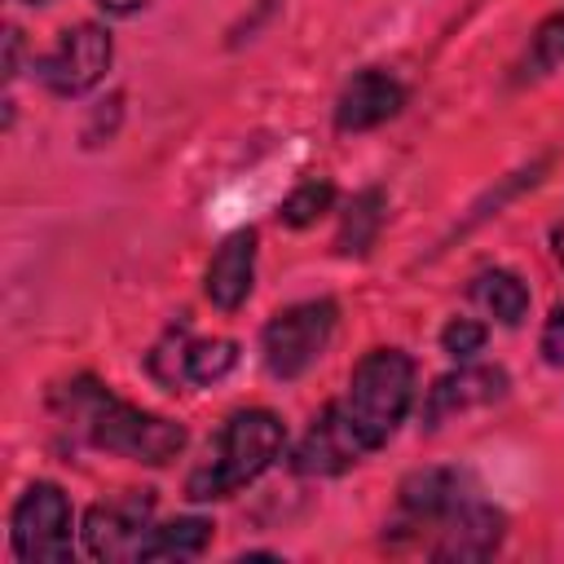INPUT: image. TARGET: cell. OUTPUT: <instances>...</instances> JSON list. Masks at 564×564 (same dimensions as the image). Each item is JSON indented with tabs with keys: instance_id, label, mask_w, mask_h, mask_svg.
I'll use <instances>...</instances> for the list:
<instances>
[{
	"instance_id": "7402d4cb",
	"label": "cell",
	"mask_w": 564,
	"mask_h": 564,
	"mask_svg": "<svg viewBox=\"0 0 564 564\" xmlns=\"http://www.w3.org/2000/svg\"><path fill=\"white\" fill-rule=\"evenodd\" d=\"M538 352L546 366L564 370V304L551 308V317L542 322V335H538Z\"/></svg>"
},
{
	"instance_id": "cb8c5ba5",
	"label": "cell",
	"mask_w": 564,
	"mask_h": 564,
	"mask_svg": "<svg viewBox=\"0 0 564 564\" xmlns=\"http://www.w3.org/2000/svg\"><path fill=\"white\" fill-rule=\"evenodd\" d=\"M150 0H97V9L101 13H110V18H132L137 9H145Z\"/></svg>"
},
{
	"instance_id": "9a60e30c",
	"label": "cell",
	"mask_w": 564,
	"mask_h": 564,
	"mask_svg": "<svg viewBox=\"0 0 564 564\" xmlns=\"http://www.w3.org/2000/svg\"><path fill=\"white\" fill-rule=\"evenodd\" d=\"M467 295L494 322H502V326H520L529 317V286L511 269H485V273H476L471 286H467Z\"/></svg>"
},
{
	"instance_id": "6da1fadb",
	"label": "cell",
	"mask_w": 564,
	"mask_h": 564,
	"mask_svg": "<svg viewBox=\"0 0 564 564\" xmlns=\"http://www.w3.org/2000/svg\"><path fill=\"white\" fill-rule=\"evenodd\" d=\"M53 405L66 419H75L97 449L119 454V458H132V463H145V467L172 463L185 449V441H189L181 423H172L163 414H150L141 405L119 401L97 379H70V383H62L53 392Z\"/></svg>"
},
{
	"instance_id": "3957f363",
	"label": "cell",
	"mask_w": 564,
	"mask_h": 564,
	"mask_svg": "<svg viewBox=\"0 0 564 564\" xmlns=\"http://www.w3.org/2000/svg\"><path fill=\"white\" fill-rule=\"evenodd\" d=\"M286 445V427L273 410H238L225 419L207 463H198L185 480V498L194 502H220L238 494L242 485L260 480Z\"/></svg>"
},
{
	"instance_id": "484cf974",
	"label": "cell",
	"mask_w": 564,
	"mask_h": 564,
	"mask_svg": "<svg viewBox=\"0 0 564 564\" xmlns=\"http://www.w3.org/2000/svg\"><path fill=\"white\" fill-rule=\"evenodd\" d=\"M22 4H48V0H22Z\"/></svg>"
},
{
	"instance_id": "9c48e42d",
	"label": "cell",
	"mask_w": 564,
	"mask_h": 564,
	"mask_svg": "<svg viewBox=\"0 0 564 564\" xmlns=\"http://www.w3.org/2000/svg\"><path fill=\"white\" fill-rule=\"evenodd\" d=\"M405 106V84L401 75L383 70V66H366L357 70L339 97H335V128L339 132H370L388 119H397Z\"/></svg>"
},
{
	"instance_id": "7a4b0ae2",
	"label": "cell",
	"mask_w": 564,
	"mask_h": 564,
	"mask_svg": "<svg viewBox=\"0 0 564 564\" xmlns=\"http://www.w3.org/2000/svg\"><path fill=\"white\" fill-rule=\"evenodd\" d=\"M414 375L419 370L405 348H370L352 366L348 392L339 401H330V414L357 458L383 449L397 436V427L405 423V414L414 405Z\"/></svg>"
},
{
	"instance_id": "ac0fdd59",
	"label": "cell",
	"mask_w": 564,
	"mask_h": 564,
	"mask_svg": "<svg viewBox=\"0 0 564 564\" xmlns=\"http://www.w3.org/2000/svg\"><path fill=\"white\" fill-rule=\"evenodd\" d=\"M238 366V344L234 339H185V361L181 375L189 383H220Z\"/></svg>"
},
{
	"instance_id": "8992f818",
	"label": "cell",
	"mask_w": 564,
	"mask_h": 564,
	"mask_svg": "<svg viewBox=\"0 0 564 564\" xmlns=\"http://www.w3.org/2000/svg\"><path fill=\"white\" fill-rule=\"evenodd\" d=\"M110 57H115L110 31L101 22H75L40 57V79L53 97H84L106 79Z\"/></svg>"
},
{
	"instance_id": "7c38bea8",
	"label": "cell",
	"mask_w": 564,
	"mask_h": 564,
	"mask_svg": "<svg viewBox=\"0 0 564 564\" xmlns=\"http://www.w3.org/2000/svg\"><path fill=\"white\" fill-rule=\"evenodd\" d=\"M401 511L414 520V524H436L441 516H449L458 502H467V476L454 471V467H423V471H410L401 480Z\"/></svg>"
},
{
	"instance_id": "ffe728a7",
	"label": "cell",
	"mask_w": 564,
	"mask_h": 564,
	"mask_svg": "<svg viewBox=\"0 0 564 564\" xmlns=\"http://www.w3.org/2000/svg\"><path fill=\"white\" fill-rule=\"evenodd\" d=\"M489 339V326L476 322V317H449L441 326V348L454 357V361H471Z\"/></svg>"
},
{
	"instance_id": "5bb4252c",
	"label": "cell",
	"mask_w": 564,
	"mask_h": 564,
	"mask_svg": "<svg viewBox=\"0 0 564 564\" xmlns=\"http://www.w3.org/2000/svg\"><path fill=\"white\" fill-rule=\"evenodd\" d=\"M212 542V520L203 516H176L163 524H150L137 560H194Z\"/></svg>"
},
{
	"instance_id": "277c9868",
	"label": "cell",
	"mask_w": 564,
	"mask_h": 564,
	"mask_svg": "<svg viewBox=\"0 0 564 564\" xmlns=\"http://www.w3.org/2000/svg\"><path fill=\"white\" fill-rule=\"evenodd\" d=\"M9 546L26 564H62L75 555V516L70 498L53 480H35L9 511Z\"/></svg>"
},
{
	"instance_id": "30bf717a",
	"label": "cell",
	"mask_w": 564,
	"mask_h": 564,
	"mask_svg": "<svg viewBox=\"0 0 564 564\" xmlns=\"http://www.w3.org/2000/svg\"><path fill=\"white\" fill-rule=\"evenodd\" d=\"M507 397V370L502 366H458L449 375H441L427 397H423V423L441 427L445 419H458L476 405L502 401Z\"/></svg>"
},
{
	"instance_id": "603a6c76",
	"label": "cell",
	"mask_w": 564,
	"mask_h": 564,
	"mask_svg": "<svg viewBox=\"0 0 564 564\" xmlns=\"http://www.w3.org/2000/svg\"><path fill=\"white\" fill-rule=\"evenodd\" d=\"M18 70H22V31L9 26V31H4V79L13 84Z\"/></svg>"
},
{
	"instance_id": "ba28073f",
	"label": "cell",
	"mask_w": 564,
	"mask_h": 564,
	"mask_svg": "<svg viewBox=\"0 0 564 564\" xmlns=\"http://www.w3.org/2000/svg\"><path fill=\"white\" fill-rule=\"evenodd\" d=\"M432 533V560H489L507 538V516L480 498H467L449 516H441Z\"/></svg>"
},
{
	"instance_id": "52a82bcc",
	"label": "cell",
	"mask_w": 564,
	"mask_h": 564,
	"mask_svg": "<svg viewBox=\"0 0 564 564\" xmlns=\"http://www.w3.org/2000/svg\"><path fill=\"white\" fill-rule=\"evenodd\" d=\"M150 511H154V498L145 489L88 507L84 529H79L84 551L93 560H137V551L150 533Z\"/></svg>"
},
{
	"instance_id": "d6986e66",
	"label": "cell",
	"mask_w": 564,
	"mask_h": 564,
	"mask_svg": "<svg viewBox=\"0 0 564 564\" xmlns=\"http://www.w3.org/2000/svg\"><path fill=\"white\" fill-rule=\"evenodd\" d=\"M335 207V185L330 181H300L286 198H282V207H278V216H282V225H291V229H304V225H313L317 216H326Z\"/></svg>"
},
{
	"instance_id": "5b68a950",
	"label": "cell",
	"mask_w": 564,
	"mask_h": 564,
	"mask_svg": "<svg viewBox=\"0 0 564 564\" xmlns=\"http://www.w3.org/2000/svg\"><path fill=\"white\" fill-rule=\"evenodd\" d=\"M339 322L335 300H300L282 313H273L260 330V357L273 379H300L330 344Z\"/></svg>"
},
{
	"instance_id": "4fadbf2b",
	"label": "cell",
	"mask_w": 564,
	"mask_h": 564,
	"mask_svg": "<svg viewBox=\"0 0 564 564\" xmlns=\"http://www.w3.org/2000/svg\"><path fill=\"white\" fill-rule=\"evenodd\" d=\"M352 463H361V458H357L352 445L344 441V432H339V423H335L330 410H322V414L313 419V427L300 436V445H295V454H291V467H295L300 476H339V471H348Z\"/></svg>"
},
{
	"instance_id": "44dd1931",
	"label": "cell",
	"mask_w": 564,
	"mask_h": 564,
	"mask_svg": "<svg viewBox=\"0 0 564 564\" xmlns=\"http://www.w3.org/2000/svg\"><path fill=\"white\" fill-rule=\"evenodd\" d=\"M119 119H123V93H110V101H101L88 123H84V145H101L119 132Z\"/></svg>"
},
{
	"instance_id": "e0dca14e",
	"label": "cell",
	"mask_w": 564,
	"mask_h": 564,
	"mask_svg": "<svg viewBox=\"0 0 564 564\" xmlns=\"http://www.w3.org/2000/svg\"><path fill=\"white\" fill-rule=\"evenodd\" d=\"M383 216H388V198H383V189H361V194L348 203L344 220H339L335 251L361 260V256L375 247V238H379V229H383Z\"/></svg>"
},
{
	"instance_id": "8fae6325",
	"label": "cell",
	"mask_w": 564,
	"mask_h": 564,
	"mask_svg": "<svg viewBox=\"0 0 564 564\" xmlns=\"http://www.w3.org/2000/svg\"><path fill=\"white\" fill-rule=\"evenodd\" d=\"M251 282H256V229H234L207 260V273H203V295L220 308V313H234L247 304L251 295Z\"/></svg>"
},
{
	"instance_id": "2e32d148",
	"label": "cell",
	"mask_w": 564,
	"mask_h": 564,
	"mask_svg": "<svg viewBox=\"0 0 564 564\" xmlns=\"http://www.w3.org/2000/svg\"><path fill=\"white\" fill-rule=\"evenodd\" d=\"M560 66H564V4L538 22L520 62L511 66V84H538V79L555 75Z\"/></svg>"
},
{
	"instance_id": "d4e9b609",
	"label": "cell",
	"mask_w": 564,
	"mask_h": 564,
	"mask_svg": "<svg viewBox=\"0 0 564 564\" xmlns=\"http://www.w3.org/2000/svg\"><path fill=\"white\" fill-rule=\"evenodd\" d=\"M551 256L564 264V207H560V216H555V225H551Z\"/></svg>"
}]
</instances>
